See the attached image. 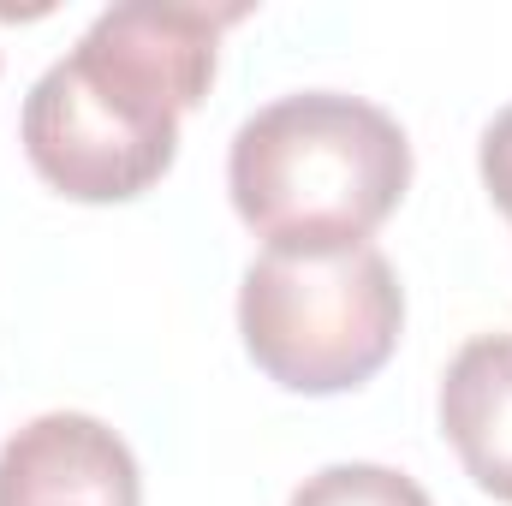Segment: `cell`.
<instances>
[{"instance_id":"1","label":"cell","mask_w":512,"mask_h":506,"mask_svg":"<svg viewBox=\"0 0 512 506\" xmlns=\"http://www.w3.org/2000/svg\"><path fill=\"white\" fill-rule=\"evenodd\" d=\"M245 6L126 0L96 12L66 60L24 96V155L72 203H131L167 179L179 120L209 96L221 30Z\"/></svg>"},{"instance_id":"2","label":"cell","mask_w":512,"mask_h":506,"mask_svg":"<svg viewBox=\"0 0 512 506\" xmlns=\"http://www.w3.org/2000/svg\"><path fill=\"white\" fill-rule=\"evenodd\" d=\"M411 137L346 90H298L256 108L227 149L239 221L268 251H352L399 209Z\"/></svg>"},{"instance_id":"3","label":"cell","mask_w":512,"mask_h":506,"mask_svg":"<svg viewBox=\"0 0 512 506\" xmlns=\"http://www.w3.org/2000/svg\"><path fill=\"white\" fill-rule=\"evenodd\" d=\"M405 328V286L376 245L268 251L245 268L239 334L286 393H352L382 370Z\"/></svg>"},{"instance_id":"4","label":"cell","mask_w":512,"mask_h":506,"mask_svg":"<svg viewBox=\"0 0 512 506\" xmlns=\"http://www.w3.org/2000/svg\"><path fill=\"white\" fill-rule=\"evenodd\" d=\"M0 506H143V477L102 417L48 411L0 447Z\"/></svg>"},{"instance_id":"5","label":"cell","mask_w":512,"mask_h":506,"mask_svg":"<svg viewBox=\"0 0 512 506\" xmlns=\"http://www.w3.org/2000/svg\"><path fill=\"white\" fill-rule=\"evenodd\" d=\"M441 435L465 477L512 506V334H477L441 376Z\"/></svg>"},{"instance_id":"6","label":"cell","mask_w":512,"mask_h":506,"mask_svg":"<svg viewBox=\"0 0 512 506\" xmlns=\"http://www.w3.org/2000/svg\"><path fill=\"white\" fill-rule=\"evenodd\" d=\"M286 506H435L423 483H411L393 465H328L304 477Z\"/></svg>"},{"instance_id":"7","label":"cell","mask_w":512,"mask_h":506,"mask_svg":"<svg viewBox=\"0 0 512 506\" xmlns=\"http://www.w3.org/2000/svg\"><path fill=\"white\" fill-rule=\"evenodd\" d=\"M477 167H483V185L495 197V209L512 221V108H501L489 131H483V149H477Z\"/></svg>"}]
</instances>
